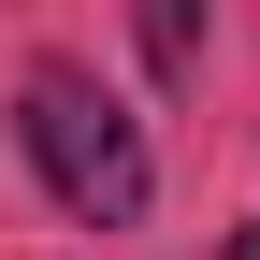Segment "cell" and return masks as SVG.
<instances>
[{
    "mask_svg": "<svg viewBox=\"0 0 260 260\" xmlns=\"http://www.w3.org/2000/svg\"><path fill=\"white\" fill-rule=\"evenodd\" d=\"M217 260H260V232H232V246H217Z\"/></svg>",
    "mask_w": 260,
    "mask_h": 260,
    "instance_id": "cell-2",
    "label": "cell"
},
{
    "mask_svg": "<svg viewBox=\"0 0 260 260\" xmlns=\"http://www.w3.org/2000/svg\"><path fill=\"white\" fill-rule=\"evenodd\" d=\"M15 130H29V159H44L58 217H87V232H130V217L159 203V159H145V130H130V102H116V87H87L73 58L29 73Z\"/></svg>",
    "mask_w": 260,
    "mask_h": 260,
    "instance_id": "cell-1",
    "label": "cell"
}]
</instances>
